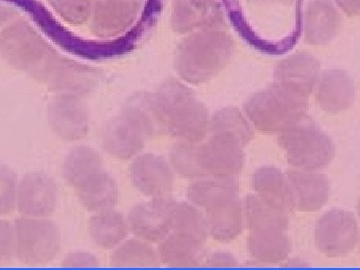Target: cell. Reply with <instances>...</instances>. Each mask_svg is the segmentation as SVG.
Here are the masks:
<instances>
[{"label": "cell", "instance_id": "2", "mask_svg": "<svg viewBox=\"0 0 360 270\" xmlns=\"http://www.w3.org/2000/svg\"><path fill=\"white\" fill-rule=\"evenodd\" d=\"M188 198L207 212L215 238L229 240L241 231L238 186L231 179L194 184L188 188Z\"/></svg>", "mask_w": 360, "mask_h": 270}, {"label": "cell", "instance_id": "7", "mask_svg": "<svg viewBox=\"0 0 360 270\" xmlns=\"http://www.w3.org/2000/svg\"><path fill=\"white\" fill-rule=\"evenodd\" d=\"M281 143L291 165L305 170L324 167L335 155L333 142L328 136L312 123L303 120L283 130Z\"/></svg>", "mask_w": 360, "mask_h": 270}, {"label": "cell", "instance_id": "16", "mask_svg": "<svg viewBox=\"0 0 360 270\" xmlns=\"http://www.w3.org/2000/svg\"><path fill=\"white\" fill-rule=\"evenodd\" d=\"M146 132L129 113L112 118L106 125L103 134L105 150L118 160H129L143 148Z\"/></svg>", "mask_w": 360, "mask_h": 270}, {"label": "cell", "instance_id": "5", "mask_svg": "<svg viewBox=\"0 0 360 270\" xmlns=\"http://www.w3.org/2000/svg\"><path fill=\"white\" fill-rule=\"evenodd\" d=\"M304 97L276 85L258 94L248 103V113L258 129L264 131L285 130L303 120Z\"/></svg>", "mask_w": 360, "mask_h": 270}, {"label": "cell", "instance_id": "22", "mask_svg": "<svg viewBox=\"0 0 360 270\" xmlns=\"http://www.w3.org/2000/svg\"><path fill=\"white\" fill-rule=\"evenodd\" d=\"M250 248L251 253L262 262H278L290 252V241L283 229H251Z\"/></svg>", "mask_w": 360, "mask_h": 270}, {"label": "cell", "instance_id": "29", "mask_svg": "<svg viewBox=\"0 0 360 270\" xmlns=\"http://www.w3.org/2000/svg\"><path fill=\"white\" fill-rule=\"evenodd\" d=\"M18 186L13 170L0 165V215L8 214L15 208Z\"/></svg>", "mask_w": 360, "mask_h": 270}, {"label": "cell", "instance_id": "20", "mask_svg": "<svg viewBox=\"0 0 360 270\" xmlns=\"http://www.w3.org/2000/svg\"><path fill=\"white\" fill-rule=\"evenodd\" d=\"M317 73L314 59L302 56L286 60L278 71V86L291 94L304 97L314 86Z\"/></svg>", "mask_w": 360, "mask_h": 270}, {"label": "cell", "instance_id": "24", "mask_svg": "<svg viewBox=\"0 0 360 270\" xmlns=\"http://www.w3.org/2000/svg\"><path fill=\"white\" fill-rule=\"evenodd\" d=\"M110 264L113 266H148L158 264V255L144 241L130 239L116 246Z\"/></svg>", "mask_w": 360, "mask_h": 270}, {"label": "cell", "instance_id": "18", "mask_svg": "<svg viewBox=\"0 0 360 270\" xmlns=\"http://www.w3.org/2000/svg\"><path fill=\"white\" fill-rule=\"evenodd\" d=\"M205 238L186 231L174 229L160 241V257L165 264L184 266L196 264Z\"/></svg>", "mask_w": 360, "mask_h": 270}, {"label": "cell", "instance_id": "12", "mask_svg": "<svg viewBox=\"0 0 360 270\" xmlns=\"http://www.w3.org/2000/svg\"><path fill=\"white\" fill-rule=\"evenodd\" d=\"M142 0H94L91 32L101 39L120 34L132 25Z\"/></svg>", "mask_w": 360, "mask_h": 270}, {"label": "cell", "instance_id": "15", "mask_svg": "<svg viewBox=\"0 0 360 270\" xmlns=\"http://www.w3.org/2000/svg\"><path fill=\"white\" fill-rule=\"evenodd\" d=\"M356 236L354 215L347 212L340 210L329 212L317 225V245L330 257H340L354 250Z\"/></svg>", "mask_w": 360, "mask_h": 270}, {"label": "cell", "instance_id": "4", "mask_svg": "<svg viewBox=\"0 0 360 270\" xmlns=\"http://www.w3.org/2000/svg\"><path fill=\"white\" fill-rule=\"evenodd\" d=\"M53 49L30 23L16 20L0 32V56L15 70L32 77Z\"/></svg>", "mask_w": 360, "mask_h": 270}, {"label": "cell", "instance_id": "30", "mask_svg": "<svg viewBox=\"0 0 360 270\" xmlns=\"http://www.w3.org/2000/svg\"><path fill=\"white\" fill-rule=\"evenodd\" d=\"M15 255V232L7 220L0 219V265L11 262Z\"/></svg>", "mask_w": 360, "mask_h": 270}, {"label": "cell", "instance_id": "27", "mask_svg": "<svg viewBox=\"0 0 360 270\" xmlns=\"http://www.w3.org/2000/svg\"><path fill=\"white\" fill-rule=\"evenodd\" d=\"M213 134L229 135L245 146L252 134L248 123L238 111L225 110L215 116L212 122Z\"/></svg>", "mask_w": 360, "mask_h": 270}, {"label": "cell", "instance_id": "17", "mask_svg": "<svg viewBox=\"0 0 360 270\" xmlns=\"http://www.w3.org/2000/svg\"><path fill=\"white\" fill-rule=\"evenodd\" d=\"M130 176L141 193L153 198H162L174 186V175L167 161L160 156H139L130 167Z\"/></svg>", "mask_w": 360, "mask_h": 270}, {"label": "cell", "instance_id": "26", "mask_svg": "<svg viewBox=\"0 0 360 270\" xmlns=\"http://www.w3.org/2000/svg\"><path fill=\"white\" fill-rule=\"evenodd\" d=\"M170 160L175 172L184 177L205 176L201 165L200 146H196L193 142L188 141L175 146Z\"/></svg>", "mask_w": 360, "mask_h": 270}, {"label": "cell", "instance_id": "10", "mask_svg": "<svg viewBox=\"0 0 360 270\" xmlns=\"http://www.w3.org/2000/svg\"><path fill=\"white\" fill-rule=\"evenodd\" d=\"M49 122L61 139L79 141L89 132V115L79 96L60 94L49 104Z\"/></svg>", "mask_w": 360, "mask_h": 270}, {"label": "cell", "instance_id": "23", "mask_svg": "<svg viewBox=\"0 0 360 270\" xmlns=\"http://www.w3.org/2000/svg\"><path fill=\"white\" fill-rule=\"evenodd\" d=\"M255 189L260 198L281 208L284 212H290L293 207L288 180L272 167H264L258 170L255 176Z\"/></svg>", "mask_w": 360, "mask_h": 270}, {"label": "cell", "instance_id": "31", "mask_svg": "<svg viewBox=\"0 0 360 270\" xmlns=\"http://www.w3.org/2000/svg\"><path fill=\"white\" fill-rule=\"evenodd\" d=\"M65 266H96L98 260L94 255L85 252H73L63 260Z\"/></svg>", "mask_w": 360, "mask_h": 270}, {"label": "cell", "instance_id": "3", "mask_svg": "<svg viewBox=\"0 0 360 270\" xmlns=\"http://www.w3.org/2000/svg\"><path fill=\"white\" fill-rule=\"evenodd\" d=\"M231 52L229 40L219 35L194 34L179 45L176 68L191 84L205 82L221 70Z\"/></svg>", "mask_w": 360, "mask_h": 270}, {"label": "cell", "instance_id": "28", "mask_svg": "<svg viewBox=\"0 0 360 270\" xmlns=\"http://www.w3.org/2000/svg\"><path fill=\"white\" fill-rule=\"evenodd\" d=\"M56 13L72 25H82L90 20L94 0H49Z\"/></svg>", "mask_w": 360, "mask_h": 270}, {"label": "cell", "instance_id": "13", "mask_svg": "<svg viewBox=\"0 0 360 270\" xmlns=\"http://www.w3.org/2000/svg\"><path fill=\"white\" fill-rule=\"evenodd\" d=\"M243 144L229 135L213 134L210 141L200 146L201 165L205 174L227 179L243 167Z\"/></svg>", "mask_w": 360, "mask_h": 270}, {"label": "cell", "instance_id": "8", "mask_svg": "<svg viewBox=\"0 0 360 270\" xmlns=\"http://www.w3.org/2000/svg\"><path fill=\"white\" fill-rule=\"evenodd\" d=\"M33 78L51 91L79 96L92 91L98 80L96 70L60 56L54 49Z\"/></svg>", "mask_w": 360, "mask_h": 270}, {"label": "cell", "instance_id": "21", "mask_svg": "<svg viewBox=\"0 0 360 270\" xmlns=\"http://www.w3.org/2000/svg\"><path fill=\"white\" fill-rule=\"evenodd\" d=\"M89 229L96 245L111 250L127 238V224L120 213L106 210L90 219Z\"/></svg>", "mask_w": 360, "mask_h": 270}, {"label": "cell", "instance_id": "14", "mask_svg": "<svg viewBox=\"0 0 360 270\" xmlns=\"http://www.w3.org/2000/svg\"><path fill=\"white\" fill-rule=\"evenodd\" d=\"M71 186L75 188L80 203L89 212L111 210L117 202V186L106 172L104 165L85 172Z\"/></svg>", "mask_w": 360, "mask_h": 270}, {"label": "cell", "instance_id": "1", "mask_svg": "<svg viewBox=\"0 0 360 270\" xmlns=\"http://www.w3.org/2000/svg\"><path fill=\"white\" fill-rule=\"evenodd\" d=\"M153 96L167 134L191 142L205 136L207 111L188 87L169 80Z\"/></svg>", "mask_w": 360, "mask_h": 270}, {"label": "cell", "instance_id": "25", "mask_svg": "<svg viewBox=\"0 0 360 270\" xmlns=\"http://www.w3.org/2000/svg\"><path fill=\"white\" fill-rule=\"evenodd\" d=\"M354 86L349 79L340 73H331L324 79L319 97L326 110L338 111L349 105L354 94Z\"/></svg>", "mask_w": 360, "mask_h": 270}, {"label": "cell", "instance_id": "6", "mask_svg": "<svg viewBox=\"0 0 360 270\" xmlns=\"http://www.w3.org/2000/svg\"><path fill=\"white\" fill-rule=\"evenodd\" d=\"M15 255L22 264H45L60 250L59 229L47 217H26L16 220Z\"/></svg>", "mask_w": 360, "mask_h": 270}, {"label": "cell", "instance_id": "11", "mask_svg": "<svg viewBox=\"0 0 360 270\" xmlns=\"http://www.w3.org/2000/svg\"><path fill=\"white\" fill-rule=\"evenodd\" d=\"M58 205V188L47 175L32 172L18 186L16 206L23 217H49Z\"/></svg>", "mask_w": 360, "mask_h": 270}, {"label": "cell", "instance_id": "9", "mask_svg": "<svg viewBox=\"0 0 360 270\" xmlns=\"http://www.w3.org/2000/svg\"><path fill=\"white\" fill-rule=\"evenodd\" d=\"M175 206L176 202L163 196L139 203L130 210L129 227L142 240L161 241L172 231Z\"/></svg>", "mask_w": 360, "mask_h": 270}, {"label": "cell", "instance_id": "19", "mask_svg": "<svg viewBox=\"0 0 360 270\" xmlns=\"http://www.w3.org/2000/svg\"><path fill=\"white\" fill-rule=\"evenodd\" d=\"M288 184L292 205L300 210H319L328 200L329 182L322 175L290 172Z\"/></svg>", "mask_w": 360, "mask_h": 270}]
</instances>
